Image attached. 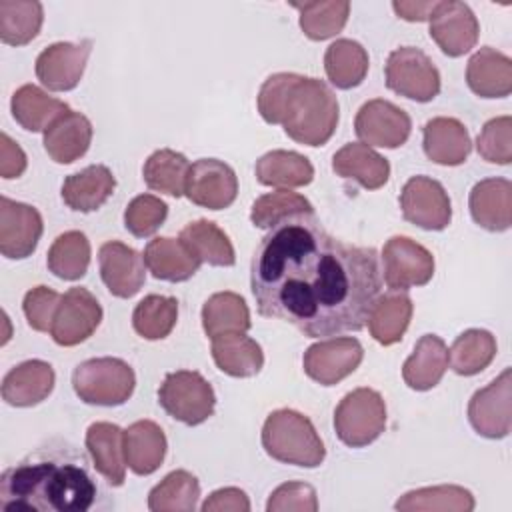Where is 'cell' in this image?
I'll return each instance as SVG.
<instances>
[{
	"mask_svg": "<svg viewBox=\"0 0 512 512\" xmlns=\"http://www.w3.org/2000/svg\"><path fill=\"white\" fill-rule=\"evenodd\" d=\"M250 290L260 316L308 338L358 332L380 292L378 254L332 236L314 214H298L256 246Z\"/></svg>",
	"mask_w": 512,
	"mask_h": 512,
	"instance_id": "obj_1",
	"label": "cell"
},
{
	"mask_svg": "<svg viewBox=\"0 0 512 512\" xmlns=\"http://www.w3.org/2000/svg\"><path fill=\"white\" fill-rule=\"evenodd\" d=\"M510 398H512V380H510V368H506L488 386L472 394L468 402V420L472 428L480 436L490 440L508 436L512 428Z\"/></svg>",
	"mask_w": 512,
	"mask_h": 512,
	"instance_id": "obj_14",
	"label": "cell"
},
{
	"mask_svg": "<svg viewBox=\"0 0 512 512\" xmlns=\"http://www.w3.org/2000/svg\"><path fill=\"white\" fill-rule=\"evenodd\" d=\"M26 154L24 150L6 134L2 132L0 136V176L6 180L18 178L26 170Z\"/></svg>",
	"mask_w": 512,
	"mask_h": 512,
	"instance_id": "obj_52",
	"label": "cell"
},
{
	"mask_svg": "<svg viewBox=\"0 0 512 512\" xmlns=\"http://www.w3.org/2000/svg\"><path fill=\"white\" fill-rule=\"evenodd\" d=\"M496 338L488 330L470 328L458 334L448 350V364L460 376H474L496 356Z\"/></svg>",
	"mask_w": 512,
	"mask_h": 512,
	"instance_id": "obj_39",
	"label": "cell"
},
{
	"mask_svg": "<svg viewBox=\"0 0 512 512\" xmlns=\"http://www.w3.org/2000/svg\"><path fill=\"white\" fill-rule=\"evenodd\" d=\"M256 180L274 188H300L312 182L314 166L310 160L292 150H270L256 160Z\"/></svg>",
	"mask_w": 512,
	"mask_h": 512,
	"instance_id": "obj_34",
	"label": "cell"
},
{
	"mask_svg": "<svg viewBox=\"0 0 512 512\" xmlns=\"http://www.w3.org/2000/svg\"><path fill=\"white\" fill-rule=\"evenodd\" d=\"M414 304L404 290H390L378 296L368 312V330L372 338L382 344L390 346L402 340L410 320H412Z\"/></svg>",
	"mask_w": 512,
	"mask_h": 512,
	"instance_id": "obj_31",
	"label": "cell"
},
{
	"mask_svg": "<svg viewBox=\"0 0 512 512\" xmlns=\"http://www.w3.org/2000/svg\"><path fill=\"white\" fill-rule=\"evenodd\" d=\"M14 120L28 132H44L56 118L68 112V104L50 96L36 84L20 86L10 100Z\"/></svg>",
	"mask_w": 512,
	"mask_h": 512,
	"instance_id": "obj_33",
	"label": "cell"
},
{
	"mask_svg": "<svg viewBox=\"0 0 512 512\" xmlns=\"http://www.w3.org/2000/svg\"><path fill=\"white\" fill-rule=\"evenodd\" d=\"M472 220L488 232H504L512 224V184L506 178H486L472 186L468 198Z\"/></svg>",
	"mask_w": 512,
	"mask_h": 512,
	"instance_id": "obj_21",
	"label": "cell"
},
{
	"mask_svg": "<svg viewBox=\"0 0 512 512\" xmlns=\"http://www.w3.org/2000/svg\"><path fill=\"white\" fill-rule=\"evenodd\" d=\"M332 170L346 180H356L366 190H378L390 178L388 160L360 142L344 144L332 158Z\"/></svg>",
	"mask_w": 512,
	"mask_h": 512,
	"instance_id": "obj_27",
	"label": "cell"
},
{
	"mask_svg": "<svg viewBox=\"0 0 512 512\" xmlns=\"http://www.w3.org/2000/svg\"><path fill=\"white\" fill-rule=\"evenodd\" d=\"M92 134V122L84 114L68 110L44 130L42 144L56 164H72L86 154Z\"/></svg>",
	"mask_w": 512,
	"mask_h": 512,
	"instance_id": "obj_23",
	"label": "cell"
},
{
	"mask_svg": "<svg viewBox=\"0 0 512 512\" xmlns=\"http://www.w3.org/2000/svg\"><path fill=\"white\" fill-rule=\"evenodd\" d=\"M476 150L480 158L492 164H510L512 160V118L496 116L488 120L478 138Z\"/></svg>",
	"mask_w": 512,
	"mask_h": 512,
	"instance_id": "obj_48",
	"label": "cell"
},
{
	"mask_svg": "<svg viewBox=\"0 0 512 512\" xmlns=\"http://www.w3.org/2000/svg\"><path fill=\"white\" fill-rule=\"evenodd\" d=\"M102 322V306L96 296L80 286L62 294L50 336L58 346H76L88 340Z\"/></svg>",
	"mask_w": 512,
	"mask_h": 512,
	"instance_id": "obj_11",
	"label": "cell"
},
{
	"mask_svg": "<svg viewBox=\"0 0 512 512\" xmlns=\"http://www.w3.org/2000/svg\"><path fill=\"white\" fill-rule=\"evenodd\" d=\"M298 214H314V206L310 204V200L298 192L278 188L254 200L250 210V220L256 228L270 230L278 222Z\"/></svg>",
	"mask_w": 512,
	"mask_h": 512,
	"instance_id": "obj_46",
	"label": "cell"
},
{
	"mask_svg": "<svg viewBox=\"0 0 512 512\" xmlns=\"http://www.w3.org/2000/svg\"><path fill=\"white\" fill-rule=\"evenodd\" d=\"M86 450L92 466L110 486H122L126 478L124 430L112 422H94L86 430Z\"/></svg>",
	"mask_w": 512,
	"mask_h": 512,
	"instance_id": "obj_24",
	"label": "cell"
},
{
	"mask_svg": "<svg viewBox=\"0 0 512 512\" xmlns=\"http://www.w3.org/2000/svg\"><path fill=\"white\" fill-rule=\"evenodd\" d=\"M178 320V300L162 294L144 296L134 312L132 326L138 336L146 340H162L166 338Z\"/></svg>",
	"mask_w": 512,
	"mask_h": 512,
	"instance_id": "obj_44",
	"label": "cell"
},
{
	"mask_svg": "<svg viewBox=\"0 0 512 512\" xmlns=\"http://www.w3.org/2000/svg\"><path fill=\"white\" fill-rule=\"evenodd\" d=\"M354 130L366 146L398 148L408 140L412 132V120L408 112L390 100L374 98L360 106L354 118Z\"/></svg>",
	"mask_w": 512,
	"mask_h": 512,
	"instance_id": "obj_12",
	"label": "cell"
},
{
	"mask_svg": "<svg viewBox=\"0 0 512 512\" xmlns=\"http://www.w3.org/2000/svg\"><path fill=\"white\" fill-rule=\"evenodd\" d=\"M134 386V370L122 358H90L80 362L72 372L76 396L92 406H120L132 396Z\"/></svg>",
	"mask_w": 512,
	"mask_h": 512,
	"instance_id": "obj_5",
	"label": "cell"
},
{
	"mask_svg": "<svg viewBox=\"0 0 512 512\" xmlns=\"http://www.w3.org/2000/svg\"><path fill=\"white\" fill-rule=\"evenodd\" d=\"M116 178L104 164H92L84 170L70 174L62 182V200L70 210L94 212L114 192Z\"/></svg>",
	"mask_w": 512,
	"mask_h": 512,
	"instance_id": "obj_28",
	"label": "cell"
},
{
	"mask_svg": "<svg viewBox=\"0 0 512 512\" xmlns=\"http://www.w3.org/2000/svg\"><path fill=\"white\" fill-rule=\"evenodd\" d=\"M300 16L298 24L310 40H326L342 32L348 22L350 2L336 0V2H294L292 4Z\"/></svg>",
	"mask_w": 512,
	"mask_h": 512,
	"instance_id": "obj_45",
	"label": "cell"
},
{
	"mask_svg": "<svg viewBox=\"0 0 512 512\" xmlns=\"http://www.w3.org/2000/svg\"><path fill=\"white\" fill-rule=\"evenodd\" d=\"M212 358L218 370L234 378H252L264 366V352L246 332H230L212 338Z\"/></svg>",
	"mask_w": 512,
	"mask_h": 512,
	"instance_id": "obj_32",
	"label": "cell"
},
{
	"mask_svg": "<svg viewBox=\"0 0 512 512\" xmlns=\"http://www.w3.org/2000/svg\"><path fill=\"white\" fill-rule=\"evenodd\" d=\"M250 326V310L236 292H216L202 306V328L210 340L230 332H248Z\"/></svg>",
	"mask_w": 512,
	"mask_h": 512,
	"instance_id": "obj_37",
	"label": "cell"
},
{
	"mask_svg": "<svg viewBox=\"0 0 512 512\" xmlns=\"http://www.w3.org/2000/svg\"><path fill=\"white\" fill-rule=\"evenodd\" d=\"M168 204L154 194L132 198L124 210V226L136 238L152 236L166 220Z\"/></svg>",
	"mask_w": 512,
	"mask_h": 512,
	"instance_id": "obj_47",
	"label": "cell"
},
{
	"mask_svg": "<svg viewBox=\"0 0 512 512\" xmlns=\"http://www.w3.org/2000/svg\"><path fill=\"white\" fill-rule=\"evenodd\" d=\"M268 512H286V510H298V512H316L318 510V498L316 490L306 482H286L280 484L266 502Z\"/></svg>",
	"mask_w": 512,
	"mask_h": 512,
	"instance_id": "obj_50",
	"label": "cell"
},
{
	"mask_svg": "<svg viewBox=\"0 0 512 512\" xmlns=\"http://www.w3.org/2000/svg\"><path fill=\"white\" fill-rule=\"evenodd\" d=\"M142 258L148 272L154 278L166 282L190 280L202 264L180 238L170 236H158L150 240L144 248Z\"/></svg>",
	"mask_w": 512,
	"mask_h": 512,
	"instance_id": "obj_26",
	"label": "cell"
},
{
	"mask_svg": "<svg viewBox=\"0 0 512 512\" xmlns=\"http://www.w3.org/2000/svg\"><path fill=\"white\" fill-rule=\"evenodd\" d=\"M258 112L264 122L280 124L288 138L306 146L326 144L340 118L338 98L318 78L278 72L258 90Z\"/></svg>",
	"mask_w": 512,
	"mask_h": 512,
	"instance_id": "obj_3",
	"label": "cell"
},
{
	"mask_svg": "<svg viewBox=\"0 0 512 512\" xmlns=\"http://www.w3.org/2000/svg\"><path fill=\"white\" fill-rule=\"evenodd\" d=\"M158 404L174 420L186 426H198L214 414L216 394L200 372L176 370L166 374L160 384Z\"/></svg>",
	"mask_w": 512,
	"mask_h": 512,
	"instance_id": "obj_7",
	"label": "cell"
},
{
	"mask_svg": "<svg viewBox=\"0 0 512 512\" xmlns=\"http://www.w3.org/2000/svg\"><path fill=\"white\" fill-rule=\"evenodd\" d=\"M438 6V2H392L394 12L408 20V22H424L430 20L434 8Z\"/></svg>",
	"mask_w": 512,
	"mask_h": 512,
	"instance_id": "obj_53",
	"label": "cell"
},
{
	"mask_svg": "<svg viewBox=\"0 0 512 512\" xmlns=\"http://www.w3.org/2000/svg\"><path fill=\"white\" fill-rule=\"evenodd\" d=\"M370 58L366 48L350 38L334 40L324 52V70L332 86L350 90L362 84L368 74Z\"/></svg>",
	"mask_w": 512,
	"mask_h": 512,
	"instance_id": "obj_35",
	"label": "cell"
},
{
	"mask_svg": "<svg viewBox=\"0 0 512 512\" xmlns=\"http://www.w3.org/2000/svg\"><path fill=\"white\" fill-rule=\"evenodd\" d=\"M190 166L192 164L184 154L170 148H160L146 158L142 178L150 190L180 198L186 190Z\"/></svg>",
	"mask_w": 512,
	"mask_h": 512,
	"instance_id": "obj_38",
	"label": "cell"
},
{
	"mask_svg": "<svg viewBox=\"0 0 512 512\" xmlns=\"http://www.w3.org/2000/svg\"><path fill=\"white\" fill-rule=\"evenodd\" d=\"M200 482L188 470H172L148 494L152 512H192L198 506Z\"/></svg>",
	"mask_w": 512,
	"mask_h": 512,
	"instance_id": "obj_41",
	"label": "cell"
},
{
	"mask_svg": "<svg viewBox=\"0 0 512 512\" xmlns=\"http://www.w3.org/2000/svg\"><path fill=\"white\" fill-rule=\"evenodd\" d=\"M202 512H222V510H232V512H248L250 510V500L244 490L236 486L220 488L214 490L204 502H202Z\"/></svg>",
	"mask_w": 512,
	"mask_h": 512,
	"instance_id": "obj_51",
	"label": "cell"
},
{
	"mask_svg": "<svg viewBox=\"0 0 512 512\" xmlns=\"http://www.w3.org/2000/svg\"><path fill=\"white\" fill-rule=\"evenodd\" d=\"M166 448V434L152 420H136L124 430L126 466L138 476L156 472L164 462Z\"/></svg>",
	"mask_w": 512,
	"mask_h": 512,
	"instance_id": "obj_29",
	"label": "cell"
},
{
	"mask_svg": "<svg viewBox=\"0 0 512 512\" xmlns=\"http://www.w3.org/2000/svg\"><path fill=\"white\" fill-rule=\"evenodd\" d=\"M448 370V346L436 334H424L402 364V378L408 388L424 392L434 388Z\"/></svg>",
	"mask_w": 512,
	"mask_h": 512,
	"instance_id": "obj_30",
	"label": "cell"
},
{
	"mask_svg": "<svg viewBox=\"0 0 512 512\" xmlns=\"http://www.w3.org/2000/svg\"><path fill=\"white\" fill-rule=\"evenodd\" d=\"M476 502L470 490L456 484L442 486H426L418 490H410L402 494L394 508L402 512H418V510H442V512H470Z\"/></svg>",
	"mask_w": 512,
	"mask_h": 512,
	"instance_id": "obj_43",
	"label": "cell"
},
{
	"mask_svg": "<svg viewBox=\"0 0 512 512\" xmlns=\"http://www.w3.org/2000/svg\"><path fill=\"white\" fill-rule=\"evenodd\" d=\"M62 296L48 286H34L24 294L22 310L26 322L36 332H50Z\"/></svg>",
	"mask_w": 512,
	"mask_h": 512,
	"instance_id": "obj_49",
	"label": "cell"
},
{
	"mask_svg": "<svg viewBox=\"0 0 512 512\" xmlns=\"http://www.w3.org/2000/svg\"><path fill=\"white\" fill-rule=\"evenodd\" d=\"M96 494L84 456L66 446L38 448L0 478V508L6 512H84Z\"/></svg>",
	"mask_w": 512,
	"mask_h": 512,
	"instance_id": "obj_2",
	"label": "cell"
},
{
	"mask_svg": "<svg viewBox=\"0 0 512 512\" xmlns=\"http://www.w3.org/2000/svg\"><path fill=\"white\" fill-rule=\"evenodd\" d=\"M92 52V40L54 42L46 46L36 58V78L52 92H68L78 86L88 56Z\"/></svg>",
	"mask_w": 512,
	"mask_h": 512,
	"instance_id": "obj_17",
	"label": "cell"
},
{
	"mask_svg": "<svg viewBox=\"0 0 512 512\" xmlns=\"http://www.w3.org/2000/svg\"><path fill=\"white\" fill-rule=\"evenodd\" d=\"M364 348L356 338H326L306 348L302 366L308 378L334 386L350 376L362 362Z\"/></svg>",
	"mask_w": 512,
	"mask_h": 512,
	"instance_id": "obj_13",
	"label": "cell"
},
{
	"mask_svg": "<svg viewBox=\"0 0 512 512\" xmlns=\"http://www.w3.org/2000/svg\"><path fill=\"white\" fill-rule=\"evenodd\" d=\"M184 194L196 206L224 210L238 194L236 172L222 160L200 158L190 166Z\"/></svg>",
	"mask_w": 512,
	"mask_h": 512,
	"instance_id": "obj_16",
	"label": "cell"
},
{
	"mask_svg": "<svg viewBox=\"0 0 512 512\" xmlns=\"http://www.w3.org/2000/svg\"><path fill=\"white\" fill-rule=\"evenodd\" d=\"M44 22V8L36 0H0V40L10 46L32 42Z\"/></svg>",
	"mask_w": 512,
	"mask_h": 512,
	"instance_id": "obj_42",
	"label": "cell"
},
{
	"mask_svg": "<svg viewBox=\"0 0 512 512\" xmlns=\"http://www.w3.org/2000/svg\"><path fill=\"white\" fill-rule=\"evenodd\" d=\"M386 86L416 102H430L440 92V72L434 62L414 46H400L388 54L384 66Z\"/></svg>",
	"mask_w": 512,
	"mask_h": 512,
	"instance_id": "obj_8",
	"label": "cell"
},
{
	"mask_svg": "<svg viewBox=\"0 0 512 512\" xmlns=\"http://www.w3.org/2000/svg\"><path fill=\"white\" fill-rule=\"evenodd\" d=\"M422 146L428 160L440 166H460L472 150L466 126L450 116H436L424 124Z\"/></svg>",
	"mask_w": 512,
	"mask_h": 512,
	"instance_id": "obj_22",
	"label": "cell"
},
{
	"mask_svg": "<svg viewBox=\"0 0 512 512\" xmlns=\"http://www.w3.org/2000/svg\"><path fill=\"white\" fill-rule=\"evenodd\" d=\"M466 82L480 98H506L512 92V60L496 48L482 46L468 60Z\"/></svg>",
	"mask_w": 512,
	"mask_h": 512,
	"instance_id": "obj_25",
	"label": "cell"
},
{
	"mask_svg": "<svg viewBox=\"0 0 512 512\" xmlns=\"http://www.w3.org/2000/svg\"><path fill=\"white\" fill-rule=\"evenodd\" d=\"M54 368L44 360H26L14 366L2 380V400L16 408L40 404L54 390Z\"/></svg>",
	"mask_w": 512,
	"mask_h": 512,
	"instance_id": "obj_20",
	"label": "cell"
},
{
	"mask_svg": "<svg viewBox=\"0 0 512 512\" xmlns=\"http://www.w3.org/2000/svg\"><path fill=\"white\" fill-rule=\"evenodd\" d=\"M90 240L80 230H68L52 242L46 256L48 270L62 280H80L90 266Z\"/></svg>",
	"mask_w": 512,
	"mask_h": 512,
	"instance_id": "obj_40",
	"label": "cell"
},
{
	"mask_svg": "<svg viewBox=\"0 0 512 512\" xmlns=\"http://www.w3.org/2000/svg\"><path fill=\"white\" fill-rule=\"evenodd\" d=\"M406 222L424 230H444L452 220V204L444 186L428 176H412L400 192Z\"/></svg>",
	"mask_w": 512,
	"mask_h": 512,
	"instance_id": "obj_10",
	"label": "cell"
},
{
	"mask_svg": "<svg viewBox=\"0 0 512 512\" xmlns=\"http://www.w3.org/2000/svg\"><path fill=\"white\" fill-rule=\"evenodd\" d=\"M428 32L446 56L458 58L476 46L480 24L468 4L448 0L434 8Z\"/></svg>",
	"mask_w": 512,
	"mask_h": 512,
	"instance_id": "obj_15",
	"label": "cell"
},
{
	"mask_svg": "<svg viewBox=\"0 0 512 512\" xmlns=\"http://www.w3.org/2000/svg\"><path fill=\"white\" fill-rule=\"evenodd\" d=\"M98 266L104 286L116 298H132L144 286V258L124 242H104L98 250Z\"/></svg>",
	"mask_w": 512,
	"mask_h": 512,
	"instance_id": "obj_19",
	"label": "cell"
},
{
	"mask_svg": "<svg viewBox=\"0 0 512 512\" xmlns=\"http://www.w3.org/2000/svg\"><path fill=\"white\" fill-rule=\"evenodd\" d=\"M386 428V402L372 388L348 392L334 410V430L350 448L372 444Z\"/></svg>",
	"mask_w": 512,
	"mask_h": 512,
	"instance_id": "obj_6",
	"label": "cell"
},
{
	"mask_svg": "<svg viewBox=\"0 0 512 512\" xmlns=\"http://www.w3.org/2000/svg\"><path fill=\"white\" fill-rule=\"evenodd\" d=\"M382 278L390 290L424 286L434 276V256L408 236H392L382 248Z\"/></svg>",
	"mask_w": 512,
	"mask_h": 512,
	"instance_id": "obj_9",
	"label": "cell"
},
{
	"mask_svg": "<svg viewBox=\"0 0 512 512\" xmlns=\"http://www.w3.org/2000/svg\"><path fill=\"white\" fill-rule=\"evenodd\" d=\"M40 212L24 202L0 198V252L10 260L28 258L42 236Z\"/></svg>",
	"mask_w": 512,
	"mask_h": 512,
	"instance_id": "obj_18",
	"label": "cell"
},
{
	"mask_svg": "<svg viewBox=\"0 0 512 512\" xmlns=\"http://www.w3.org/2000/svg\"><path fill=\"white\" fill-rule=\"evenodd\" d=\"M178 238L192 250V254L202 264L226 268V266H234V262H236L234 246H232L228 234L212 220L200 218V220L186 224L180 230Z\"/></svg>",
	"mask_w": 512,
	"mask_h": 512,
	"instance_id": "obj_36",
	"label": "cell"
},
{
	"mask_svg": "<svg viewBox=\"0 0 512 512\" xmlns=\"http://www.w3.org/2000/svg\"><path fill=\"white\" fill-rule=\"evenodd\" d=\"M262 448L270 458L302 468H316L326 458L324 442L310 418L292 408H280L266 416Z\"/></svg>",
	"mask_w": 512,
	"mask_h": 512,
	"instance_id": "obj_4",
	"label": "cell"
}]
</instances>
